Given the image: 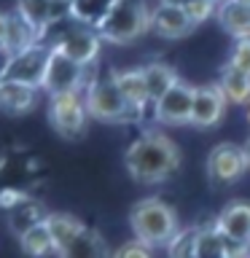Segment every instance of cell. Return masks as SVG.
<instances>
[{"label": "cell", "mask_w": 250, "mask_h": 258, "mask_svg": "<svg viewBox=\"0 0 250 258\" xmlns=\"http://www.w3.org/2000/svg\"><path fill=\"white\" fill-rule=\"evenodd\" d=\"M129 226H132L135 239H140L148 247H167L177 237V213L172 205H167L159 197H145L132 205L129 213Z\"/></svg>", "instance_id": "7a4b0ae2"}, {"label": "cell", "mask_w": 250, "mask_h": 258, "mask_svg": "<svg viewBox=\"0 0 250 258\" xmlns=\"http://www.w3.org/2000/svg\"><path fill=\"white\" fill-rule=\"evenodd\" d=\"M113 81H116L121 97L127 100V105L132 108V113L137 118L145 116V110H153V102H151V94H148V86H145V76H143V68H129V70H110Z\"/></svg>", "instance_id": "7c38bea8"}, {"label": "cell", "mask_w": 250, "mask_h": 258, "mask_svg": "<svg viewBox=\"0 0 250 258\" xmlns=\"http://www.w3.org/2000/svg\"><path fill=\"white\" fill-rule=\"evenodd\" d=\"M48 59H51V46H48L46 40H40V43H35L32 48H27V51L8 56L6 81H16V84L40 89L43 86V78H46Z\"/></svg>", "instance_id": "9c48e42d"}, {"label": "cell", "mask_w": 250, "mask_h": 258, "mask_svg": "<svg viewBox=\"0 0 250 258\" xmlns=\"http://www.w3.org/2000/svg\"><path fill=\"white\" fill-rule=\"evenodd\" d=\"M197 258H226V237L210 226H197Z\"/></svg>", "instance_id": "d4e9b609"}, {"label": "cell", "mask_w": 250, "mask_h": 258, "mask_svg": "<svg viewBox=\"0 0 250 258\" xmlns=\"http://www.w3.org/2000/svg\"><path fill=\"white\" fill-rule=\"evenodd\" d=\"M245 116H247V124H250V105H247V113H245Z\"/></svg>", "instance_id": "e575fe53"}, {"label": "cell", "mask_w": 250, "mask_h": 258, "mask_svg": "<svg viewBox=\"0 0 250 258\" xmlns=\"http://www.w3.org/2000/svg\"><path fill=\"white\" fill-rule=\"evenodd\" d=\"M218 86H221L223 97L234 105H250V76L245 73L234 70L231 64H226L221 70V81H218Z\"/></svg>", "instance_id": "7402d4cb"}, {"label": "cell", "mask_w": 250, "mask_h": 258, "mask_svg": "<svg viewBox=\"0 0 250 258\" xmlns=\"http://www.w3.org/2000/svg\"><path fill=\"white\" fill-rule=\"evenodd\" d=\"M191 110H194V86H189L185 81H177V84L153 105V118H156L159 124L183 126V124H191Z\"/></svg>", "instance_id": "30bf717a"}, {"label": "cell", "mask_w": 250, "mask_h": 258, "mask_svg": "<svg viewBox=\"0 0 250 258\" xmlns=\"http://www.w3.org/2000/svg\"><path fill=\"white\" fill-rule=\"evenodd\" d=\"M218 3H221V0H218Z\"/></svg>", "instance_id": "8d00e7d4"}, {"label": "cell", "mask_w": 250, "mask_h": 258, "mask_svg": "<svg viewBox=\"0 0 250 258\" xmlns=\"http://www.w3.org/2000/svg\"><path fill=\"white\" fill-rule=\"evenodd\" d=\"M229 64L234 70L245 73V76H250V38H242L234 43L231 48V56H229Z\"/></svg>", "instance_id": "83f0119b"}, {"label": "cell", "mask_w": 250, "mask_h": 258, "mask_svg": "<svg viewBox=\"0 0 250 258\" xmlns=\"http://www.w3.org/2000/svg\"><path fill=\"white\" fill-rule=\"evenodd\" d=\"M113 258H153V247L143 245L140 239H129L113 250Z\"/></svg>", "instance_id": "f1b7e54d"}, {"label": "cell", "mask_w": 250, "mask_h": 258, "mask_svg": "<svg viewBox=\"0 0 250 258\" xmlns=\"http://www.w3.org/2000/svg\"><path fill=\"white\" fill-rule=\"evenodd\" d=\"M19 247L27 258H48V255H56V245H54V237L48 231L46 223L30 229L27 234L19 237Z\"/></svg>", "instance_id": "603a6c76"}, {"label": "cell", "mask_w": 250, "mask_h": 258, "mask_svg": "<svg viewBox=\"0 0 250 258\" xmlns=\"http://www.w3.org/2000/svg\"><path fill=\"white\" fill-rule=\"evenodd\" d=\"M84 100L89 118L94 121H102V124H137L140 121L127 105V100L121 97L110 70L105 76H97V81L84 92Z\"/></svg>", "instance_id": "5b68a950"}, {"label": "cell", "mask_w": 250, "mask_h": 258, "mask_svg": "<svg viewBox=\"0 0 250 258\" xmlns=\"http://www.w3.org/2000/svg\"><path fill=\"white\" fill-rule=\"evenodd\" d=\"M97 64L92 68H81L73 59H68L62 51L51 48V59H48V68H46V78H43V86L40 92H46L48 97L54 94H68V92H81L84 94L89 86L97 81Z\"/></svg>", "instance_id": "8992f818"}, {"label": "cell", "mask_w": 250, "mask_h": 258, "mask_svg": "<svg viewBox=\"0 0 250 258\" xmlns=\"http://www.w3.org/2000/svg\"><path fill=\"white\" fill-rule=\"evenodd\" d=\"M124 164L135 183L156 185L177 172V167H180V151H177V145L164 132L145 129L140 137H135L129 143V148L124 153Z\"/></svg>", "instance_id": "6da1fadb"}, {"label": "cell", "mask_w": 250, "mask_h": 258, "mask_svg": "<svg viewBox=\"0 0 250 258\" xmlns=\"http://www.w3.org/2000/svg\"><path fill=\"white\" fill-rule=\"evenodd\" d=\"M6 62H8V56H6L3 51H0V84L6 81Z\"/></svg>", "instance_id": "1f68e13d"}, {"label": "cell", "mask_w": 250, "mask_h": 258, "mask_svg": "<svg viewBox=\"0 0 250 258\" xmlns=\"http://www.w3.org/2000/svg\"><path fill=\"white\" fill-rule=\"evenodd\" d=\"M183 8H185V14L191 16L194 24H202L205 19H210V16L218 11V0H189Z\"/></svg>", "instance_id": "4316f807"}, {"label": "cell", "mask_w": 250, "mask_h": 258, "mask_svg": "<svg viewBox=\"0 0 250 258\" xmlns=\"http://www.w3.org/2000/svg\"><path fill=\"white\" fill-rule=\"evenodd\" d=\"M169 258H197V226L177 231V237L167 245Z\"/></svg>", "instance_id": "484cf974"}, {"label": "cell", "mask_w": 250, "mask_h": 258, "mask_svg": "<svg viewBox=\"0 0 250 258\" xmlns=\"http://www.w3.org/2000/svg\"><path fill=\"white\" fill-rule=\"evenodd\" d=\"M40 89L16 84V81H3L0 84V113L6 116H27L38 108Z\"/></svg>", "instance_id": "9a60e30c"}, {"label": "cell", "mask_w": 250, "mask_h": 258, "mask_svg": "<svg viewBox=\"0 0 250 258\" xmlns=\"http://www.w3.org/2000/svg\"><path fill=\"white\" fill-rule=\"evenodd\" d=\"M239 3H245V6H250V0H239Z\"/></svg>", "instance_id": "d590c367"}, {"label": "cell", "mask_w": 250, "mask_h": 258, "mask_svg": "<svg viewBox=\"0 0 250 258\" xmlns=\"http://www.w3.org/2000/svg\"><path fill=\"white\" fill-rule=\"evenodd\" d=\"M48 121L54 132L65 140H81L89 126V110L81 92L54 94L48 97Z\"/></svg>", "instance_id": "52a82bcc"}, {"label": "cell", "mask_w": 250, "mask_h": 258, "mask_svg": "<svg viewBox=\"0 0 250 258\" xmlns=\"http://www.w3.org/2000/svg\"><path fill=\"white\" fill-rule=\"evenodd\" d=\"M247 167H250L247 153L237 143H218L207 153V180L213 188H223V185L237 183L247 172Z\"/></svg>", "instance_id": "ba28073f"}, {"label": "cell", "mask_w": 250, "mask_h": 258, "mask_svg": "<svg viewBox=\"0 0 250 258\" xmlns=\"http://www.w3.org/2000/svg\"><path fill=\"white\" fill-rule=\"evenodd\" d=\"M46 226H48V231H51V237H54L56 253H59L62 247H68L70 242L86 229V223L81 221L78 215H73V213H48Z\"/></svg>", "instance_id": "ffe728a7"}, {"label": "cell", "mask_w": 250, "mask_h": 258, "mask_svg": "<svg viewBox=\"0 0 250 258\" xmlns=\"http://www.w3.org/2000/svg\"><path fill=\"white\" fill-rule=\"evenodd\" d=\"M226 97L218 84L207 86H194V110H191V126L199 129H213L226 116Z\"/></svg>", "instance_id": "8fae6325"}, {"label": "cell", "mask_w": 250, "mask_h": 258, "mask_svg": "<svg viewBox=\"0 0 250 258\" xmlns=\"http://www.w3.org/2000/svg\"><path fill=\"white\" fill-rule=\"evenodd\" d=\"M151 30V8L145 0H116L105 19L97 24L102 40L116 46H127Z\"/></svg>", "instance_id": "3957f363"}, {"label": "cell", "mask_w": 250, "mask_h": 258, "mask_svg": "<svg viewBox=\"0 0 250 258\" xmlns=\"http://www.w3.org/2000/svg\"><path fill=\"white\" fill-rule=\"evenodd\" d=\"M6 30H8V11H0V51L6 43Z\"/></svg>", "instance_id": "4dcf8cb0"}, {"label": "cell", "mask_w": 250, "mask_h": 258, "mask_svg": "<svg viewBox=\"0 0 250 258\" xmlns=\"http://www.w3.org/2000/svg\"><path fill=\"white\" fill-rule=\"evenodd\" d=\"M48 213H51V210H46L43 202L30 197L27 202H22V205H16L14 210H8V229H11V234H16V239H19L22 234H27L30 229L46 223Z\"/></svg>", "instance_id": "2e32d148"}, {"label": "cell", "mask_w": 250, "mask_h": 258, "mask_svg": "<svg viewBox=\"0 0 250 258\" xmlns=\"http://www.w3.org/2000/svg\"><path fill=\"white\" fill-rule=\"evenodd\" d=\"M215 229L223 234L226 239L239 242V245H250V202H229L215 218Z\"/></svg>", "instance_id": "5bb4252c"}, {"label": "cell", "mask_w": 250, "mask_h": 258, "mask_svg": "<svg viewBox=\"0 0 250 258\" xmlns=\"http://www.w3.org/2000/svg\"><path fill=\"white\" fill-rule=\"evenodd\" d=\"M113 3L116 0H70V19L97 30V24L105 19Z\"/></svg>", "instance_id": "cb8c5ba5"}, {"label": "cell", "mask_w": 250, "mask_h": 258, "mask_svg": "<svg viewBox=\"0 0 250 258\" xmlns=\"http://www.w3.org/2000/svg\"><path fill=\"white\" fill-rule=\"evenodd\" d=\"M46 43L62 51L68 59H73L81 68H92L100 59V48H102V38L94 27H86V24H78L73 19H65L59 24H54L51 30L46 32Z\"/></svg>", "instance_id": "277c9868"}, {"label": "cell", "mask_w": 250, "mask_h": 258, "mask_svg": "<svg viewBox=\"0 0 250 258\" xmlns=\"http://www.w3.org/2000/svg\"><path fill=\"white\" fill-rule=\"evenodd\" d=\"M143 76H145V86H148V94H151V102L156 105L161 97H164L169 89H172L177 81V73L169 68L167 62H151L143 68Z\"/></svg>", "instance_id": "44dd1931"}, {"label": "cell", "mask_w": 250, "mask_h": 258, "mask_svg": "<svg viewBox=\"0 0 250 258\" xmlns=\"http://www.w3.org/2000/svg\"><path fill=\"white\" fill-rule=\"evenodd\" d=\"M56 255L59 258H113V253L108 250V245H105V239L94 229H89V226L68 247H62Z\"/></svg>", "instance_id": "d6986e66"}, {"label": "cell", "mask_w": 250, "mask_h": 258, "mask_svg": "<svg viewBox=\"0 0 250 258\" xmlns=\"http://www.w3.org/2000/svg\"><path fill=\"white\" fill-rule=\"evenodd\" d=\"M245 153H247V161H250V140L245 143Z\"/></svg>", "instance_id": "836d02e7"}, {"label": "cell", "mask_w": 250, "mask_h": 258, "mask_svg": "<svg viewBox=\"0 0 250 258\" xmlns=\"http://www.w3.org/2000/svg\"><path fill=\"white\" fill-rule=\"evenodd\" d=\"M30 199V194L27 191H19V188H3L0 191V207L6 210H14L16 205H22V202H27Z\"/></svg>", "instance_id": "f546056e"}, {"label": "cell", "mask_w": 250, "mask_h": 258, "mask_svg": "<svg viewBox=\"0 0 250 258\" xmlns=\"http://www.w3.org/2000/svg\"><path fill=\"white\" fill-rule=\"evenodd\" d=\"M218 24L229 32L231 38H250V6L239 3V0H221L218 3Z\"/></svg>", "instance_id": "e0dca14e"}, {"label": "cell", "mask_w": 250, "mask_h": 258, "mask_svg": "<svg viewBox=\"0 0 250 258\" xmlns=\"http://www.w3.org/2000/svg\"><path fill=\"white\" fill-rule=\"evenodd\" d=\"M197 27L191 22V16L185 14L183 6H167V3H159L156 8L151 11V30L156 32L159 38H167V40H175V38H183Z\"/></svg>", "instance_id": "4fadbf2b"}, {"label": "cell", "mask_w": 250, "mask_h": 258, "mask_svg": "<svg viewBox=\"0 0 250 258\" xmlns=\"http://www.w3.org/2000/svg\"><path fill=\"white\" fill-rule=\"evenodd\" d=\"M35 43H40V35L22 19L16 11H8V30H6V43H3V54L6 56H16L22 51H27Z\"/></svg>", "instance_id": "ac0fdd59"}, {"label": "cell", "mask_w": 250, "mask_h": 258, "mask_svg": "<svg viewBox=\"0 0 250 258\" xmlns=\"http://www.w3.org/2000/svg\"><path fill=\"white\" fill-rule=\"evenodd\" d=\"M159 3H167V6H185L189 0H159Z\"/></svg>", "instance_id": "d6a6232c"}]
</instances>
